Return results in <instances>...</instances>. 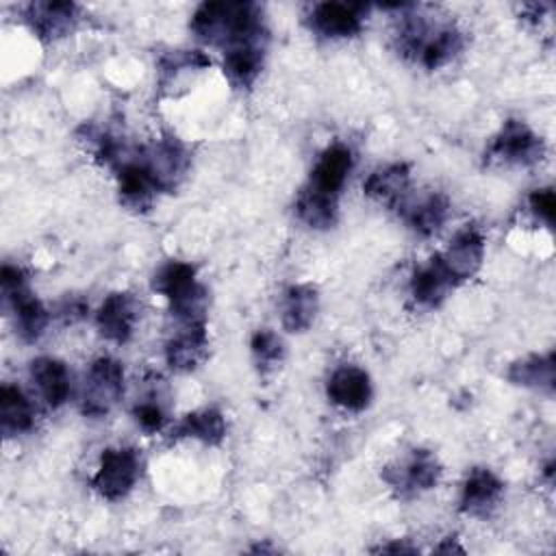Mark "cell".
<instances>
[{"mask_svg":"<svg viewBox=\"0 0 556 556\" xmlns=\"http://www.w3.org/2000/svg\"><path fill=\"white\" fill-rule=\"evenodd\" d=\"M454 278L447 274V269L443 267L439 254H434L430 258L428 265L419 267L410 280V293L413 298L421 304V306H439L447 291L454 287Z\"/></svg>","mask_w":556,"mask_h":556,"instance_id":"44dd1931","label":"cell"},{"mask_svg":"<svg viewBox=\"0 0 556 556\" xmlns=\"http://www.w3.org/2000/svg\"><path fill=\"white\" fill-rule=\"evenodd\" d=\"M463 50V35L450 24H430L421 33L413 54L419 56V63L428 70H437L450 63Z\"/></svg>","mask_w":556,"mask_h":556,"instance_id":"2e32d148","label":"cell"},{"mask_svg":"<svg viewBox=\"0 0 556 556\" xmlns=\"http://www.w3.org/2000/svg\"><path fill=\"white\" fill-rule=\"evenodd\" d=\"M295 213L311 228H330L337 222V198L304 187L295 200Z\"/></svg>","mask_w":556,"mask_h":556,"instance_id":"4316f807","label":"cell"},{"mask_svg":"<svg viewBox=\"0 0 556 556\" xmlns=\"http://www.w3.org/2000/svg\"><path fill=\"white\" fill-rule=\"evenodd\" d=\"M439 258L456 285L471 278L480 269L484 258V239L480 230H476L473 226L458 230L450 241L447 250L439 254Z\"/></svg>","mask_w":556,"mask_h":556,"instance_id":"ba28073f","label":"cell"},{"mask_svg":"<svg viewBox=\"0 0 556 556\" xmlns=\"http://www.w3.org/2000/svg\"><path fill=\"white\" fill-rule=\"evenodd\" d=\"M124 393V367L111 356H100L91 363L80 408L87 417H104Z\"/></svg>","mask_w":556,"mask_h":556,"instance_id":"277c9868","label":"cell"},{"mask_svg":"<svg viewBox=\"0 0 556 556\" xmlns=\"http://www.w3.org/2000/svg\"><path fill=\"white\" fill-rule=\"evenodd\" d=\"M141 476V458L132 447H109L100 456V467L91 480L104 500H119L132 491Z\"/></svg>","mask_w":556,"mask_h":556,"instance_id":"8992f818","label":"cell"},{"mask_svg":"<svg viewBox=\"0 0 556 556\" xmlns=\"http://www.w3.org/2000/svg\"><path fill=\"white\" fill-rule=\"evenodd\" d=\"M0 285H2L4 302L13 311L15 328L22 334V339H26V341L39 339L48 326V311L33 295L24 271L13 265H2Z\"/></svg>","mask_w":556,"mask_h":556,"instance_id":"3957f363","label":"cell"},{"mask_svg":"<svg viewBox=\"0 0 556 556\" xmlns=\"http://www.w3.org/2000/svg\"><path fill=\"white\" fill-rule=\"evenodd\" d=\"M152 289L169 302L172 315L182 324H204L208 293L195 280V267L182 261H167L152 278Z\"/></svg>","mask_w":556,"mask_h":556,"instance_id":"7a4b0ae2","label":"cell"},{"mask_svg":"<svg viewBox=\"0 0 556 556\" xmlns=\"http://www.w3.org/2000/svg\"><path fill=\"white\" fill-rule=\"evenodd\" d=\"M350 169H352L350 148H345L343 143H332L319 154L306 187L337 198L348 180Z\"/></svg>","mask_w":556,"mask_h":556,"instance_id":"d6986e66","label":"cell"},{"mask_svg":"<svg viewBox=\"0 0 556 556\" xmlns=\"http://www.w3.org/2000/svg\"><path fill=\"white\" fill-rule=\"evenodd\" d=\"M502 493H504L502 480L491 469L476 467L463 484L460 513L471 517H484L497 506Z\"/></svg>","mask_w":556,"mask_h":556,"instance_id":"ac0fdd59","label":"cell"},{"mask_svg":"<svg viewBox=\"0 0 556 556\" xmlns=\"http://www.w3.org/2000/svg\"><path fill=\"white\" fill-rule=\"evenodd\" d=\"M24 20L30 30L43 39L54 41L72 33L78 20V7L74 2H30L24 11Z\"/></svg>","mask_w":556,"mask_h":556,"instance_id":"9c48e42d","label":"cell"},{"mask_svg":"<svg viewBox=\"0 0 556 556\" xmlns=\"http://www.w3.org/2000/svg\"><path fill=\"white\" fill-rule=\"evenodd\" d=\"M35 424V410L28 397L11 384L0 389V428L4 434H17L30 430Z\"/></svg>","mask_w":556,"mask_h":556,"instance_id":"484cf974","label":"cell"},{"mask_svg":"<svg viewBox=\"0 0 556 556\" xmlns=\"http://www.w3.org/2000/svg\"><path fill=\"white\" fill-rule=\"evenodd\" d=\"M319 295L313 285H291L282 298V326L289 332H304L317 313Z\"/></svg>","mask_w":556,"mask_h":556,"instance_id":"7402d4cb","label":"cell"},{"mask_svg":"<svg viewBox=\"0 0 556 556\" xmlns=\"http://www.w3.org/2000/svg\"><path fill=\"white\" fill-rule=\"evenodd\" d=\"M380 552H415V547H406V545H387V547H380Z\"/></svg>","mask_w":556,"mask_h":556,"instance_id":"d6a6232c","label":"cell"},{"mask_svg":"<svg viewBox=\"0 0 556 556\" xmlns=\"http://www.w3.org/2000/svg\"><path fill=\"white\" fill-rule=\"evenodd\" d=\"M267 35L237 41L224 50V74L235 87H250L263 67Z\"/></svg>","mask_w":556,"mask_h":556,"instance_id":"7c38bea8","label":"cell"},{"mask_svg":"<svg viewBox=\"0 0 556 556\" xmlns=\"http://www.w3.org/2000/svg\"><path fill=\"white\" fill-rule=\"evenodd\" d=\"M132 415L146 432H156L165 424V406L159 400V395H148L141 402H137L132 408Z\"/></svg>","mask_w":556,"mask_h":556,"instance_id":"f546056e","label":"cell"},{"mask_svg":"<svg viewBox=\"0 0 556 556\" xmlns=\"http://www.w3.org/2000/svg\"><path fill=\"white\" fill-rule=\"evenodd\" d=\"M174 437H191L208 445L222 443L226 437V421L217 408H200L185 415L174 428Z\"/></svg>","mask_w":556,"mask_h":556,"instance_id":"cb8c5ba5","label":"cell"},{"mask_svg":"<svg viewBox=\"0 0 556 556\" xmlns=\"http://www.w3.org/2000/svg\"><path fill=\"white\" fill-rule=\"evenodd\" d=\"M139 161L156 191H174L189 169V154L174 137L156 139L150 146L139 148Z\"/></svg>","mask_w":556,"mask_h":556,"instance_id":"5b68a950","label":"cell"},{"mask_svg":"<svg viewBox=\"0 0 556 556\" xmlns=\"http://www.w3.org/2000/svg\"><path fill=\"white\" fill-rule=\"evenodd\" d=\"M447 198L441 193H430L426 198H421L419 202H413L408 206H404V217L410 224V228L424 237L434 235L445 217H447Z\"/></svg>","mask_w":556,"mask_h":556,"instance_id":"83f0119b","label":"cell"},{"mask_svg":"<svg viewBox=\"0 0 556 556\" xmlns=\"http://www.w3.org/2000/svg\"><path fill=\"white\" fill-rule=\"evenodd\" d=\"M530 208L536 217H541L547 226L554 224V211H556V198H554V191L547 187V189H536L532 191L530 195Z\"/></svg>","mask_w":556,"mask_h":556,"instance_id":"4dcf8cb0","label":"cell"},{"mask_svg":"<svg viewBox=\"0 0 556 556\" xmlns=\"http://www.w3.org/2000/svg\"><path fill=\"white\" fill-rule=\"evenodd\" d=\"M83 313H85V304H83L80 300H70V302H65V304L61 306V315H63L65 319H70V321L83 317Z\"/></svg>","mask_w":556,"mask_h":556,"instance_id":"1f68e13d","label":"cell"},{"mask_svg":"<svg viewBox=\"0 0 556 556\" xmlns=\"http://www.w3.org/2000/svg\"><path fill=\"white\" fill-rule=\"evenodd\" d=\"M410 169L406 163H391L369 174L363 189L369 198L382 202H397L408 189Z\"/></svg>","mask_w":556,"mask_h":556,"instance_id":"d4e9b609","label":"cell"},{"mask_svg":"<svg viewBox=\"0 0 556 556\" xmlns=\"http://www.w3.org/2000/svg\"><path fill=\"white\" fill-rule=\"evenodd\" d=\"M506 378L513 384L552 393L554 391V380H556V358H554V352L532 354L528 358H521V361L513 363L508 367V371H506Z\"/></svg>","mask_w":556,"mask_h":556,"instance_id":"603a6c76","label":"cell"},{"mask_svg":"<svg viewBox=\"0 0 556 556\" xmlns=\"http://www.w3.org/2000/svg\"><path fill=\"white\" fill-rule=\"evenodd\" d=\"M543 152L545 148L541 137H536L528 128V124L519 119H508L489 148L491 159H497L502 163H513V165L536 163L541 161Z\"/></svg>","mask_w":556,"mask_h":556,"instance_id":"52a82bcc","label":"cell"},{"mask_svg":"<svg viewBox=\"0 0 556 556\" xmlns=\"http://www.w3.org/2000/svg\"><path fill=\"white\" fill-rule=\"evenodd\" d=\"M208 354L204 324H185L165 345V361L176 371H193Z\"/></svg>","mask_w":556,"mask_h":556,"instance_id":"9a60e30c","label":"cell"},{"mask_svg":"<svg viewBox=\"0 0 556 556\" xmlns=\"http://www.w3.org/2000/svg\"><path fill=\"white\" fill-rule=\"evenodd\" d=\"M328 397L345 410H363L371 400V382L365 369L343 365L328 378Z\"/></svg>","mask_w":556,"mask_h":556,"instance_id":"e0dca14e","label":"cell"},{"mask_svg":"<svg viewBox=\"0 0 556 556\" xmlns=\"http://www.w3.org/2000/svg\"><path fill=\"white\" fill-rule=\"evenodd\" d=\"M441 478V465L428 450H415L413 456L397 469H384V480L391 486L408 493H419L432 489Z\"/></svg>","mask_w":556,"mask_h":556,"instance_id":"5bb4252c","label":"cell"},{"mask_svg":"<svg viewBox=\"0 0 556 556\" xmlns=\"http://www.w3.org/2000/svg\"><path fill=\"white\" fill-rule=\"evenodd\" d=\"M137 321V302L126 291H115L102 302L96 324L104 339L113 343H126L132 337Z\"/></svg>","mask_w":556,"mask_h":556,"instance_id":"4fadbf2b","label":"cell"},{"mask_svg":"<svg viewBox=\"0 0 556 556\" xmlns=\"http://www.w3.org/2000/svg\"><path fill=\"white\" fill-rule=\"evenodd\" d=\"M191 30L211 46H232L237 41L267 35L263 13L252 2H204L191 17Z\"/></svg>","mask_w":556,"mask_h":556,"instance_id":"6da1fadb","label":"cell"},{"mask_svg":"<svg viewBox=\"0 0 556 556\" xmlns=\"http://www.w3.org/2000/svg\"><path fill=\"white\" fill-rule=\"evenodd\" d=\"M30 378L48 406L56 408L70 397V391H72L70 371L65 363H61L59 358H52V356L35 358L30 363Z\"/></svg>","mask_w":556,"mask_h":556,"instance_id":"ffe728a7","label":"cell"},{"mask_svg":"<svg viewBox=\"0 0 556 556\" xmlns=\"http://www.w3.org/2000/svg\"><path fill=\"white\" fill-rule=\"evenodd\" d=\"M367 7L345 2H321L311 13V28L326 39L354 37L363 28Z\"/></svg>","mask_w":556,"mask_h":556,"instance_id":"30bf717a","label":"cell"},{"mask_svg":"<svg viewBox=\"0 0 556 556\" xmlns=\"http://www.w3.org/2000/svg\"><path fill=\"white\" fill-rule=\"evenodd\" d=\"M113 169L117 176V189H119L122 204L132 211H148L156 189H154L146 167L139 161V150L137 152L128 150V154Z\"/></svg>","mask_w":556,"mask_h":556,"instance_id":"8fae6325","label":"cell"},{"mask_svg":"<svg viewBox=\"0 0 556 556\" xmlns=\"http://www.w3.org/2000/svg\"><path fill=\"white\" fill-rule=\"evenodd\" d=\"M250 348H252V356H254L256 369L261 374H269V371H274L282 363V356H285L282 341L271 330H256L252 334Z\"/></svg>","mask_w":556,"mask_h":556,"instance_id":"f1b7e54d","label":"cell"}]
</instances>
